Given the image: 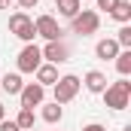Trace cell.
Masks as SVG:
<instances>
[{
  "instance_id": "21",
  "label": "cell",
  "mask_w": 131,
  "mask_h": 131,
  "mask_svg": "<svg viewBox=\"0 0 131 131\" xmlns=\"http://www.w3.org/2000/svg\"><path fill=\"white\" fill-rule=\"evenodd\" d=\"M37 3H40V0H18V9H21V12H25V9H37Z\"/></svg>"
},
{
  "instance_id": "24",
  "label": "cell",
  "mask_w": 131,
  "mask_h": 131,
  "mask_svg": "<svg viewBox=\"0 0 131 131\" xmlns=\"http://www.w3.org/2000/svg\"><path fill=\"white\" fill-rule=\"evenodd\" d=\"M0 9H9V0H0Z\"/></svg>"
},
{
  "instance_id": "17",
  "label": "cell",
  "mask_w": 131,
  "mask_h": 131,
  "mask_svg": "<svg viewBox=\"0 0 131 131\" xmlns=\"http://www.w3.org/2000/svg\"><path fill=\"white\" fill-rule=\"evenodd\" d=\"M79 9H82V3H79V0H58V12H61L64 18H73Z\"/></svg>"
},
{
  "instance_id": "7",
  "label": "cell",
  "mask_w": 131,
  "mask_h": 131,
  "mask_svg": "<svg viewBox=\"0 0 131 131\" xmlns=\"http://www.w3.org/2000/svg\"><path fill=\"white\" fill-rule=\"evenodd\" d=\"M18 101H21V107H40V104H46V89L40 85V82H25L21 85V92H18Z\"/></svg>"
},
{
  "instance_id": "25",
  "label": "cell",
  "mask_w": 131,
  "mask_h": 131,
  "mask_svg": "<svg viewBox=\"0 0 131 131\" xmlns=\"http://www.w3.org/2000/svg\"><path fill=\"white\" fill-rule=\"evenodd\" d=\"M31 131H37V128H31Z\"/></svg>"
},
{
  "instance_id": "15",
  "label": "cell",
  "mask_w": 131,
  "mask_h": 131,
  "mask_svg": "<svg viewBox=\"0 0 131 131\" xmlns=\"http://www.w3.org/2000/svg\"><path fill=\"white\" fill-rule=\"evenodd\" d=\"M34 122H37L34 110H28V107H21V110H18V116H15V125H18L21 131H31V128H34Z\"/></svg>"
},
{
  "instance_id": "14",
  "label": "cell",
  "mask_w": 131,
  "mask_h": 131,
  "mask_svg": "<svg viewBox=\"0 0 131 131\" xmlns=\"http://www.w3.org/2000/svg\"><path fill=\"white\" fill-rule=\"evenodd\" d=\"M110 18H116L119 25H128V21H131V3H128V0H119V3L110 9Z\"/></svg>"
},
{
  "instance_id": "9",
  "label": "cell",
  "mask_w": 131,
  "mask_h": 131,
  "mask_svg": "<svg viewBox=\"0 0 131 131\" xmlns=\"http://www.w3.org/2000/svg\"><path fill=\"white\" fill-rule=\"evenodd\" d=\"M119 52H122V49H119V43H116L113 37H104V40L95 43V55H98L101 61H113Z\"/></svg>"
},
{
  "instance_id": "18",
  "label": "cell",
  "mask_w": 131,
  "mask_h": 131,
  "mask_svg": "<svg viewBox=\"0 0 131 131\" xmlns=\"http://www.w3.org/2000/svg\"><path fill=\"white\" fill-rule=\"evenodd\" d=\"M113 40L119 43V49H131V25H122V28H119V34H116Z\"/></svg>"
},
{
  "instance_id": "8",
  "label": "cell",
  "mask_w": 131,
  "mask_h": 131,
  "mask_svg": "<svg viewBox=\"0 0 131 131\" xmlns=\"http://www.w3.org/2000/svg\"><path fill=\"white\" fill-rule=\"evenodd\" d=\"M40 52H43V61H46V64H64V61H70V49H67L61 40L46 43Z\"/></svg>"
},
{
  "instance_id": "13",
  "label": "cell",
  "mask_w": 131,
  "mask_h": 131,
  "mask_svg": "<svg viewBox=\"0 0 131 131\" xmlns=\"http://www.w3.org/2000/svg\"><path fill=\"white\" fill-rule=\"evenodd\" d=\"M21 73H6L3 79H0V92H6V95H18L21 92Z\"/></svg>"
},
{
  "instance_id": "5",
  "label": "cell",
  "mask_w": 131,
  "mask_h": 131,
  "mask_svg": "<svg viewBox=\"0 0 131 131\" xmlns=\"http://www.w3.org/2000/svg\"><path fill=\"white\" fill-rule=\"evenodd\" d=\"M15 64H18V73H34L37 67L43 64V52H40V46H37V43H25V49L18 52Z\"/></svg>"
},
{
  "instance_id": "16",
  "label": "cell",
  "mask_w": 131,
  "mask_h": 131,
  "mask_svg": "<svg viewBox=\"0 0 131 131\" xmlns=\"http://www.w3.org/2000/svg\"><path fill=\"white\" fill-rule=\"evenodd\" d=\"M113 61H116V70H119V76H128V73H131V49H122V52H119Z\"/></svg>"
},
{
  "instance_id": "12",
  "label": "cell",
  "mask_w": 131,
  "mask_h": 131,
  "mask_svg": "<svg viewBox=\"0 0 131 131\" xmlns=\"http://www.w3.org/2000/svg\"><path fill=\"white\" fill-rule=\"evenodd\" d=\"M40 107H43V110H40L43 122H49V125H58V122H61V116H64V107H61V104L49 101V104H40Z\"/></svg>"
},
{
  "instance_id": "19",
  "label": "cell",
  "mask_w": 131,
  "mask_h": 131,
  "mask_svg": "<svg viewBox=\"0 0 131 131\" xmlns=\"http://www.w3.org/2000/svg\"><path fill=\"white\" fill-rule=\"evenodd\" d=\"M95 3H98V9H104V12L110 15V9H113V6H116L119 0H95Z\"/></svg>"
},
{
  "instance_id": "6",
  "label": "cell",
  "mask_w": 131,
  "mask_h": 131,
  "mask_svg": "<svg viewBox=\"0 0 131 131\" xmlns=\"http://www.w3.org/2000/svg\"><path fill=\"white\" fill-rule=\"evenodd\" d=\"M34 31H37V37H43L46 43L61 40V34H64V31H61V25L55 21V15H46V12L34 18Z\"/></svg>"
},
{
  "instance_id": "20",
  "label": "cell",
  "mask_w": 131,
  "mask_h": 131,
  "mask_svg": "<svg viewBox=\"0 0 131 131\" xmlns=\"http://www.w3.org/2000/svg\"><path fill=\"white\" fill-rule=\"evenodd\" d=\"M0 131H21V128L15 125V119H3L0 122Z\"/></svg>"
},
{
  "instance_id": "2",
  "label": "cell",
  "mask_w": 131,
  "mask_h": 131,
  "mask_svg": "<svg viewBox=\"0 0 131 131\" xmlns=\"http://www.w3.org/2000/svg\"><path fill=\"white\" fill-rule=\"evenodd\" d=\"M55 89V104H70V101L79 95V89H82V79L76 76V73H64V76H58V82L52 85Z\"/></svg>"
},
{
  "instance_id": "4",
  "label": "cell",
  "mask_w": 131,
  "mask_h": 131,
  "mask_svg": "<svg viewBox=\"0 0 131 131\" xmlns=\"http://www.w3.org/2000/svg\"><path fill=\"white\" fill-rule=\"evenodd\" d=\"M9 34H15L18 40H25V43H34V37H37V31H34V18L28 15V12H12L9 15Z\"/></svg>"
},
{
  "instance_id": "22",
  "label": "cell",
  "mask_w": 131,
  "mask_h": 131,
  "mask_svg": "<svg viewBox=\"0 0 131 131\" xmlns=\"http://www.w3.org/2000/svg\"><path fill=\"white\" fill-rule=\"evenodd\" d=\"M82 131H107L101 122H89V125H82Z\"/></svg>"
},
{
  "instance_id": "10",
  "label": "cell",
  "mask_w": 131,
  "mask_h": 131,
  "mask_svg": "<svg viewBox=\"0 0 131 131\" xmlns=\"http://www.w3.org/2000/svg\"><path fill=\"white\" fill-rule=\"evenodd\" d=\"M82 85H85V92H92V95H101L110 82H107V76L101 73V70H89L85 76H82Z\"/></svg>"
},
{
  "instance_id": "3",
  "label": "cell",
  "mask_w": 131,
  "mask_h": 131,
  "mask_svg": "<svg viewBox=\"0 0 131 131\" xmlns=\"http://www.w3.org/2000/svg\"><path fill=\"white\" fill-rule=\"evenodd\" d=\"M101 28V15L95 9H79L73 18H70V31L79 34V37H89V34H95Z\"/></svg>"
},
{
  "instance_id": "1",
  "label": "cell",
  "mask_w": 131,
  "mask_h": 131,
  "mask_svg": "<svg viewBox=\"0 0 131 131\" xmlns=\"http://www.w3.org/2000/svg\"><path fill=\"white\" fill-rule=\"evenodd\" d=\"M101 95H104V104H107L110 110H125L128 101H131V82H128V76H122L119 82H110Z\"/></svg>"
},
{
  "instance_id": "11",
  "label": "cell",
  "mask_w": 131,
  "mask_h": 131,
  "mask_svg": "<svg viewBox=\"0 0 131 131\" xmlns=\"http://www.w3.org/2000/svg\"><path fill=\"white\" fill-rule=\"evenodd\" d=\"M34 76H37V82H40L43 89H46V85H55V82H58V67H55V64H46V61H43V64L34 70Z\"/></svg>"
},
{
  "instance_id": "27",
  "label": "cell",
  "mask_w": 131,
  "mask_h": 131,
  "mask_svg": "<svg viewBox=\"0 0 131 131\" xmlns=\"http://www.w3.org/2000/svg\"><path fill=\"white\" fill-rule=\"evenodd\" d=\"M79 3H82V0H79Z\"/></svg>"
},
{
  "instance_id": "23",
  "label": "cell",
  "mask_w": 131,
  "mask_h": 131,
  "mask_svg": "<svg viewBox=\"0 0 131 131\" xmlns=\"http://www.w3.org/2000/svg\"><path fill=\"white\" fill-rule=\"evenodd\" d=\"M3 119H6V107L0 104V122H3Z\"/></svg>"
},
{
  "instance_id": "26",
  "label": "cell",
  "mask_w": 131,
  "mask_h": 131,
  "mask_svg": "<svg viewBox=\"0 0 131 131\" xmlns=\"http://www.w3.org/2000/svg\"><path fill=\"white\" fill-rule=\"evenodd\" d=\"M55 3H58V0H55Z\"/></svg>"
}]
</instances>
